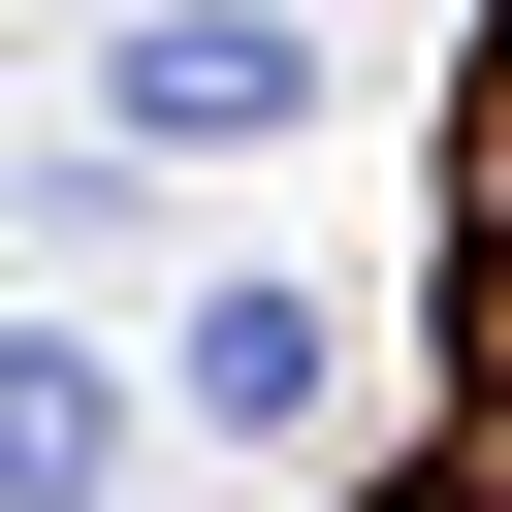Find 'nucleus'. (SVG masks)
Here are the masks:
<instances>
[{"label":"nucleus","instance_id":"f03ea898","mask_svg":"<svg viewBox=\"0 0 512 512\" xmlns=\"http://www.w3.org/2000/svg\"><path fill=\"white\" fill-rule=\"evenodd\" d=\"M160 384H192L224 448H256V416H320V288H192V352H160Z\"/></svg>","mask_w":512,"mask_h":512},{"label":"nucleus","instance_id":"f257e3e1","mask_svg":"<svg viewBox=\"0 0 512 512\" xmlns=\"http://www.w3.org/2000/svg\"><path fill=\"white\" fill-rule=\"evenodd\" d=\"M288 96H320L288 0H160V32H128V128H288Z\"/></svg>","mask_w":512,"mask_h":512},{"label":"nucleus","instance_id":"7ed1b4c3","mask_svg":"<svg viewBox=\"0 0 512 512\" xmlns=\"http://www.w3.org/2000/svg\"><path fill=\"white\" fill-rule=\"evenodd\" d=\"M96 448H128V384H96V352H0V512H64Z\"/></svg>","mask_w":512,"mask_h":512}]
</instances>
